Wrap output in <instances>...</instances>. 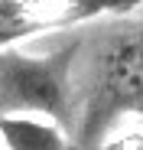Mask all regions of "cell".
I'll use <instances>...</instances> for the list:
<instances>
[{
  "instance_id": "obj_5",
  "label": "cell",
  "mask_w": 143,
  "mask_h": 150,
  "mask_svg": "<svg viewBox=\"0 0 143 150\" xmlns=\"http://www.w3.org/2000/svg\"><path fill=\"white\" fill-rule=\"evenodd\" d=\"M36 33H42V23L33 13L29 0H0V49L16 46Z\"/></svg>"
},
{
  "instance_id": "obj_4",
  "label": "cell",
  "mask_w": 143,
  "mask_h": 150,
  "mask_svg": "<svg viewBox=\"0 0 143 150\" xmlns=\"http://www.w3.org/2000/svg\"><path fill=\"white\" fill-rule=\"evenodd\" d=\"M0 137L10 150H62L68 147L65 131L55 117L29 114V111H4Z\"/></svg>"
},
{
  "instance_id": "obj_3",
  "label": "cell",
  "mask_w": 143,
  "mask_h": 150,
  "mask_svg": "<svg viewBox=\"0 0 143 150\" xmlns=\"http://www.w3.org/2000/svg\"><path fill=\"white\" fill-rule=\"evenodd\" d=\"M42 30H62L98 16H124L143 7V0H29Z\"/></svg>"
},
{
  "instance_id": "obj_2",
  "label": "cell",
  "mask_w": 143,
  "mask_h": 150,
  "mask_svg": "<svg viewBox=\"0 0 143 150\" xmlns=\"http://www.w3.org/2000/svg\"><path fill=\"white\" fill-rule=\"evenodd\" d=\"M78 42H65L49 56H29L16 46L0 49V114L29 111L68 124L72 108V65Z\"/></svg>"
},
{
  "instance_id": "obj_1",
  "label": "cell",
  "mask_w": 143,
  "mask_h": 150,
  "mask_svg": "<svg viewBox=\"0 0 143 150\" xmlns=\"http://www.w3.org/2000/svg\"><path fill=\"white\" fill-rule=\"evenodd\" d=\"M121 117L143 121V26L114 36L101 52L78 124V144H101Z\"/></svg>"
}]
</instances>
